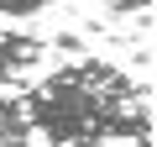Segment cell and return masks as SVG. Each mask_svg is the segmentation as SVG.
I'll return each instance as SVG.
<instances>
[{
	"label": "cell",
	"mask_w": 157,
	"mask_h": 147,
	"mask_svg": "<svg viewBox=\"0 0 157 147\" xmlns=\"http://www.w3.org/2000/svg\"><path fill=\"white\" fill-rule=\"evenodd\" d=\"M42 42L37 37H26V32H16V26H0V84H16L26 68H37L42 63Z\"/></svg>",
	"instance_id": "2"
},
{
	"label": "cell",
	"mask_w": 157,
	"mask_h": 147,
	"mask_svg": "<svg viewBox=\"0 0 157 147\" xmlns=\"http://www.w3.org/2000/svg\"><path fill=\"white\" fill-rule=\"evenodd\" d=\"M0 147H32V126L26 131H0Z\"/></svg>",
	"instance_id": "5"
},
{
	"label": "cell",
	"mask_w": 157,
	"mask_h": 147,
	"mask_svg": "<svg viewBox=\"0 0 157 147\" xmlns=\"http://www.w3.org/2000/svg\"><path fill=\"white\" fill-rule=\"evenodd\" d=\"M0 131H26V110L16 95H0Z\"/></svg>",
	"instance_id": "3"
},
{
	"label": "cell",
	"mask_w": 157,
	"mask_h": 147,
	"mask_svg": "<svg viewBox=\"0 0 157 147\" xmlns=\"http://www.w3.org/2000/svg\"><path fill=\"white\" fill-rule=\"evenodd\" d=\"M0 16H16V21L42 16V0H0Z\"/></svg>",
	"instance_id": "4"
},
{
	"label": "cell",
	"mask_w": 157,
	"mask_h": 147,
	"mask_svg": "<svg viewBox=\"0 0 157 147\" xmlns=\"http://www.w3.org/2000/svg\"><path fill=\"white\" fill-rule=\"evenodd\" d=\"M105 6H110V11H141V16H147L152 0H105Z\"/></svg>",
	"instance_id": "6"
},
{
	"label": "cell",
	"mask_w": 157,
	"mask_h": 147,
	"mask_svg": "<svg viewBox=\"0 0 157 147\" xmlns=\"http://www.w3.org/2000/svg\"><path fill=\"white\" fill-rule=\"evenodd\" d=\"M26 110V126L47 137V147H105L110 137H131L136 147H152V116L147 89L105 58L63 63L52 79L16 95Z\"/></svg>",
	"instance_id": "1"
}]
</instances>
